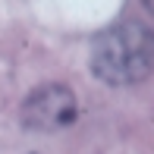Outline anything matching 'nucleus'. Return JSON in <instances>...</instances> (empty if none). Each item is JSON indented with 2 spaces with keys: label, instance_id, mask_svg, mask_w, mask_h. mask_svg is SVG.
Segmentation results:
<instances>
[{
  "label": "nucleus",
  "instance_id": "f257e3e1",
  "mask_svg": "<svg viewBox=\"0 0 154 154\" xmlns=\"http://www.w3.org/2000/svg\"><path fill=\"white\" fill-rule=\"evenodd\" d=\"M91 69L101 82L129 85L154 69V32L142 22H120L91 44Z\"/></svg>",
  "mask_w": 154,
  "mask_h": 154
},
{
  "label": "nucleus",
  "instance_id": "f03ea898",
  "mask_svg": "<svg viewBox=\"0 0 154 154\" xmlns=\"http://www.w3.org/2000/svg\"><path fill=\"white\" fill-rule=\"evenodd\" d=\"M75 120V97L66 85H41L22 104L25 129H63Z\"/></svg>",
  "mask_w": 154,
  "mask_h": 154
}]
</instances>
